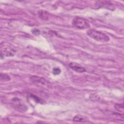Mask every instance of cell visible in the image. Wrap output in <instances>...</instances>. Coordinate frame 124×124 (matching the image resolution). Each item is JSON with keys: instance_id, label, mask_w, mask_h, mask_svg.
<instances>
[{"instance_id": "6da1fadb", "label": "cell", "mask_w": 124, "mask_h": 124, "mask_svg": "<svg viewBox=\"0 0 124 124\" xmlns=\"http://www.w3.org/2000/svg\"><path fill=\"white\" fill-rule=\"evenodd\" d=\"M87 35L93 39L101 42H107L109 41V37L106 34L94 29H90L87 31Z\"/></svg>"}, {"instance_id": "7a4b0ae2", "label": "cell", "mask_w": 124, "mask_h": 124, "mask_svg": "<svg viewBox=\"0 0 124 124\" xmlns=\"http://www.w3.org/2000/svg\"><path fill=\"white\" fill-rule=\"evenodd\" d=\"M72 25L76 28L79 29H86L90 28L89 23L84 19L76 17L74 18L72 21Z\"/></svg>"}, {"instance_id": "3957f363", "label": "cell", "mask_w": 124, "mask_h": 124, "mask_svg": "<svg viewBox=\"0 0 124 124\" xmlns=\"http://www.w3.org/2000/svg\"><path fill=\"white\" fill-rule=\"evenodd\" d=\"M95 5L97 8H104L111 10L115 9V7L112 3L110 1L107 0H98L96 1Z\"/></svg>"}, {"instance_id": "277c9868", "label": "cell", "mask_w": 124, "mask_h": 124, "mask_svg": "<svg viewBox=\"0 0 124 124\" xmlns=\"http://www.w3.org/2000/svg\"><path fill=\"white\" fill-rule=\"evenodd\" d=\"M11 101L13 106L19 111L24 112L27 110V108L19 99L17 98H14Z\"/></svg>"}, {"instance_id": "5b68a950", "label": "cell", "mask_w": 124, "mask_h": 124, "mask_svg": "<svg viewBox=\"0 0 124 124\" xmlns=\"http://www.w3.org/2000/svg\"><path fill=\"white\" fill-rule=\"evenodd\" d=\"M69 66L71 69H72L73 70L77 72L83 73L86 71V69L84 67H83L79 64L76 62H70L69 64Z\"/></svg>"}, {"instance_id": "8992f818", "label": "cell", "mask_w": 124, "mask_h": 124, "mask_svg": "<svg viewBox=\"0 0 124 124\" xmlns=\"http://www.w3.org/2000/svg\"><path fill=\"white\" fill-rule=\"evenodd\" d=\"M16 51L15 50L11 48H9V47H6V48H3V50H1V56H2V55L5 56H13L15 55V54L16 53Z\"/></svg>"}, {"instance_id": "52a82bcc", "label": "cell", "mask_w": 124, "mask_h": 124, "mask_svg": "<svg viewBox=\"0 0 124 124\" xmlns=\"http://www.w3.org/2000/svg\"><path fill=\"white\" fill-rule=\"evenodd\" d=\"M30 80L32 82L34 83H40L42 84H45L46 82V81L44 78L37 76H32L30 78Z\"/></svg>"}, {"instance_id": "ba28073f", "label": "cell", "mask_w": 124, "mask_h": 124, "mask_svg": "<svg viewBox=\"0 0 124 124\" xmlns=\"http://www.w3.org/2000/svg\"><path fill=\"white\" fill-rule=\"evenodd\" d=\"M73 120V121L76 122H86L88 121L89 119L85 116L80 114H78L74 116Z\"/></svg>"}, {"instance_id": "9c48e42d", "label": "cell", "mask_w": 124, "mask_h": 124, "mask_svg": "<svg viewBox=\"0 0 124 124\" xmlns=\"http://www.w3.org/2000/svg\"><path fill=\"white\" fill-rule=\"evenodd\" d=\"M38 15L40 18L43 20H47L48 19V13L45 10H40L38 11Z\"/></svg>"}, {"instance_id": "30bf717a", "label": "cell", "mask_w": 124, "mask_h": 124, "mask_svg": "<svg viewBox=\"0 0 124 124\" xmlns=\"http://www.w3.org/2000/svg\"><path fill=\"white\" fill-rule=\"evenodd\" d=\"M0 80L3 82L8 81L11 79L10 76L8 74L5 73H0Z\"/></svg>"}, {"instance_id": "8fae6325", "label": "cell", "mask_w": 124, "mask_h": 124, "mask_svg": "<svg viewBox=\"0 0 124 124\" xmlns=\"http://www.w3.org/2000/svg\"><path fill=\"white\" fill-rule=\"evenodd\" d=\"M114 108H115L116 110H118V111H121V110L123 111V108H124V107H123V105L118 104H115V106H114Z\"/></svg>"}, {"instance_id": "7c38bea8", "label": "cell", "mask_w": 124, "mask_h": 124, "mask_svg": "<svg viewBox=\"0 0 124 124\" xmlns=\"http://www.w3.org/2000/svg\"><path fill=\"white\" fill-rule=\"evenodd\" d=\"M61 71L59 68H55L53 70V73L54 75H59L61 73Z\"/></svg>"}, {"instance_id": "4fadbf2b", "label": "cell", "mask_w": 124, "mask_h": 124, "mask_svg": "<svg viewBox=\"0 0 124 124\" xmlns=\"http://www.w3.org/2000/svg\"><path fill=\"white\" fill-rule=\"evenodd\" d=\"M30 97H31V98H33L35 100V101H36L38 103H40V101H41L40 99L38 97H37V96H35V95H34L32 94H30Z\"/></svg>"}, {"instance_id": "5bb4252c", "label": "cell", "mask_w": 124, "mask_h": 124, "mask_svg": "<svg viewBox=\"0 0 124 124\" xmlns=\"http://www.w3.org/2000/svg\"><path fill=\"white\" fill-rule=\"evenodd\" d=\"M32 32L33 34L36 35H38L40 34V31L39 30L37 29H33V30H32Z\"/></svg>"}]
</instances>
